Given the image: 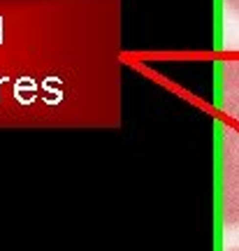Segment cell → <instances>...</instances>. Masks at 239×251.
Instances as JSON below:
<instances>
[{"mask_svg":"<svg viewBox=\"0 0 239 251\" xmlns=\"http://www.w3.org/2000/svg\"><path fill=\"white\" fill-rule=\"evenodd\" d=\"M225 5H228V9H232L239 17V0H225Z\"/></svg>","mask_w":239,"mask_h":251,"instance_id":"cell-2","label":"cell"},{"mask_svg":"<svg viewBox=\"0 0 239 251\" xmlns=\"http://www.w3.org/2000/svg\"><path fill=\"white\" fill-rule=\"evenodd\" d=\"M225 221L239 224V133L228 137L225 153Z\"/></svg>","mask_w":239,"mask_h":251,"instance_id":"cell-1","label":"cell"},{"mask_svg":"<svg viewBox=\"0 0 239 251\" xmlns=\"http://www.w3.org/2000/svg\"><path fill=\"white\" fill-rule=\"evenodd\" d=\"M232 251H239V249H232Z\"/></svg>","mask_w":239,"mask_h":251,"instance_id":"cell-3","label":"cell"}]
</instances>
